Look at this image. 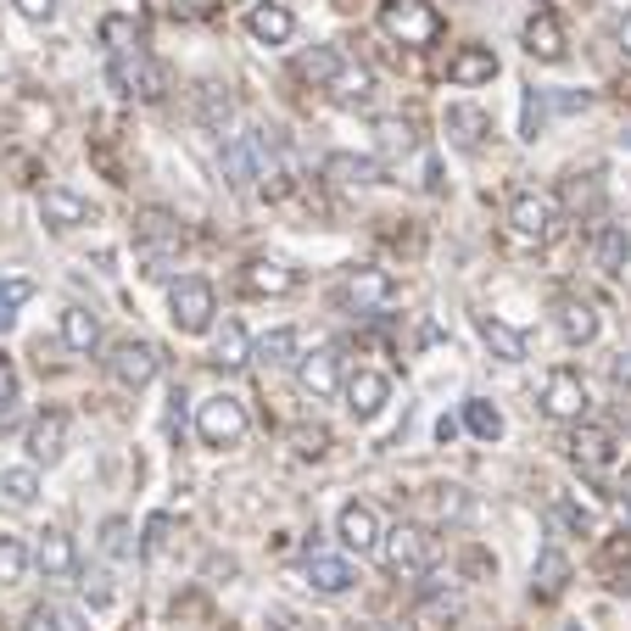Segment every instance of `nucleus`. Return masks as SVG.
I'll return each mask as SVG.
<instances>
[{
    "label": "nucleus",
    "mask_w": 631,
    "mask_h": 631,
    "mask_svg": "<svg viewBox=\"0 0 631 631\" xmlns=\"http://www.w3.org/2000/svg\"><path fill=\"white\" fill-rule=\"evenodd\" d=\"M135 246H140V257H146V275L151 280H162V275H173V257H179V246H185V229H179V218L173 213H162V207H146L140 218H135Z\"/></svg>",
    "instance_id": "1"
},
{
    "label": "nucleus",
    "mask_w": 631,
    "mask_h": 631,
    "mask_svg": "<svg viewBox=\"0 0 631 631\" xmlns=\"http://www.w3.org/2000/svg\"><path fill=\"white\" fill-rule=\"evenodd\" d=\"M213 313H218V297H213L207 280L185 275V280L168 286V319H173L179 335H207L213 330Z\"/></svg>",
    "instance_id": "2"
},
{
    "label": "nucleus",
    "mask_w": 631,
    "mask_h": 631,
    "mask_svg": "<svg viewBox=\"0 0 631 631\" xmlns=\"http://www.w3.org/2000/svg\"><path fill=\"white\" fill-rule=\"evenodd\" d=\"M381 29L397 45H430L441 40V12L430 0H381Z\"/></svg>",
    "instance_id": "3"
},
{
    "label": "nucleus",
    "mask_w": 631,
    "mask_h": 631,
    "mask_svg": "<svg viewBox=\"0 0 631 631\" xmlns=\"http://www.w3.org/2000/svg\"><path fill=\"white\" fill-rule=\"evenodd\" d=\"M381 565L392 570V576H403V581H414V576H425L430 570V531L425 525H397V531H381Z\"/></svg>",
    "instance_id": "4"
},
{
    "label": "nucleus",
    "mask_w": 631,
    "mask_h": 631,
    "mask_svg": "<svg viewBox=\"0 0 631 631\" xmlns=\"http://www.w3.org/2000/svg\"><path fill=\"white\" fill-rule=\"evenodd\" d=\"M509 229H514L520 240H536V246H543V240L559 229L554 196H543V191H514V196H509Z\"/></svg>",
    "instance_id": "5"
},
{
    "label": "nucleus",
    "mask_w": 631,
    "mask_h": 631,
    "mask_svg": "<svg viewBox=\"0 0 631 631\" xmlns=\"http://www.w3.org/2000/svg\"><path fill=\"white\" fill-rule=\"evenodd\" d=\"M196 436L207 441V447H235L240 436H246V408H240V397H207L202 403V414H196Z\"/></svg>",
    "instance_id": "6"
},
{
    "label": "nucleus",
    "mask_w": 631,
    "mask_h": 631,
    "mask_svg": "<svg viewBox=\"0 0 631 631\" xmlns=\"http://www.w3.org/2000/svg\"><path fill=\"white\" fill-rule=\"evenodd\" d=\"M157 364H162V352H157L151 341H118L113 357H107V375H113L124 392H140V386H151Z\"/></svg>",
    "instance_id": "7"
},
{
    "label": "nucleus",
    "mask_w": 631,
    "mask_h": 631,
    "mask_svg": "<svg viewBox=\"0 0 631 631\" xmlns=\"http://www.w3.org/2000/svg\"><path fill=\"white\" fill-rule=\"evenodd\" d=\"M113 89H118V96H140V101H162V73L135 45V51H118L113 56Z\"/></svg>",
    "instance_id": "8"
},
{
    "label": "nucleus",
    "mask_w": 631,
    "mask_h": 631,
    "mask_svg": "<svg viewBox=\"0 0 631 631\" xmlns=\"http://www.w3.org/2000/svg\"><path fill=\"white\" fill-rule=\"evenodd\" d=\"M543 414L559 425H581L587 419V381L576 370H554L543 386Z\"/></svg>",
    "instance_id": "9"
},
{
    "label": "nucleus",
    "mask_w": 631,
    "mask_h": 631,
    "mask_svg": "<svg viewBox=\"0 0 631 631\" xmlns=\"http://www.w3.org/2000/svg\"><path fill=\"white\" fill-rule=\"evenodd\" d=\"M397 297V280L386 275V268H352V275L341 280V302L357 308V313H370V308H386Z\"/></svg>",
    "instance_id": "10"
},
{
    "label": "nucleus",
    "mask_w": 631,
    "mask_h": 631,
    "mask_svg": "<svg viewBox=\"0 0 631 631\" xmlns=\"http://www.w3.org/2000/svg\"><path fill=\"white\" fill-rule=\"evenodd\" d=\"M335 536L352 548V554H370L375 543H381V514L370 509V503H341V514H335Z\"/></svg>",
    "instance_id": "11"
},
{
    "label": "nucleus",
    "mask_w": 631,
    "mask_h": 631,
    "mask_svg": "<svg viewBox=\"0 0 631 631\" xmlns=\"http://www.w3.org/2000/svg\"><path fill=\"white\" fill-rule=\"evenodd\" d=\"M40 218H45V229L67 235V229L89 224V202H84L78 191H67V185H45V191H40Z\"/></svg>",
    "instance_id": "12"
},
{
    "label": "nucleus",
    "mask_w": 631,
    "mask_h": 631,
    "mask_svg": "<svg viewBox=\"0 0 631 631\" xmlns=\"http://www.w3.org/2000/svg\"><path fill=\"white\" fill-rule=\"evenodd\" d=\"M297 381H302V392H308L313 403H330V397L341 392V357H335L330 346L297 357Z\"/></svg>",
    "instance_id": "13"
},
{
    "label": "nucleus",
    "mask_w": 631,
    "mask_h": 631,
    "mask_svg": "<svg viewBox=\"0 0 631 631\" xmlns=\"http://www.w3.org/2000/svg\"><path fill=\"white\" fill-rule=\"evenodd\" d=\"M246 34L257 45H286L297 34V18H291V7H280V0H257V7L246 12Z\"/></svg>",
    "instance_id": "14"
},
{
    "label": "nucleus",
    "mask_w": 631,
    "mask_h": 631,
    "mask_svg": "<svg viewBox=\"0 0 631 631\" xmlns=\"http://www.w3.org/2000/svg\"><path fill=\"white\" fill-rule=\"evenodd\" d=\"M62 453H67V414L51 408V414H40V419L29 425V459L51 470Z\"/></svg>",
    "instance_id": "15"
},
{
    "label": "nucleus",
    "mask_w": 631,
    "mask_h": 631,
    "mask_svg": "<svg viewBox=\"0 0 631 631\" xmlns=\"http://www.w3.org/2000/svg\"><path fill=\"white\" fill-rule=\"evenodd\" d=\"M34 565L45 570V581H73L78 576V548L67 531H45L40 548H34Z\"/></svg>",
    "instance_id": "16"
},
{
    "label": "nucleus",
    "mask_w": 631,
    "mask_h": 631,
    "mask_svg": "<svg viewBox=\"0 0 631 631\" xmlns=\"http://www.w3.org/2000/svg\"><path fill=\"white\" fill-rule=\"evenodd\" d=\"M386 403H392V381H386L381 370H357V375L346 381V408H352L357 419H375Z\"/></svg>",
    "instance_id": "17"
},
{
    "label": "nucleus",
    "mask_w": 631,
    "mask_h": 631,
    "mask_svg": "<svg viewBox=\"0 0 631 631\" xmlns=\"http://www.w3.org/2000/svg\"><path fill=\"white\" fill-rule=\"evenodd\" d=\"M302 576H308V587L324 592V598H341V592H352V581H357V570H352L346 559H335V554H308Z\"/></svg>",
    "instance_id": "18"
},
{
    "label": "nucleus",
    "mask_w": 631,
    "mask_h": 631,
    "mask_svg": "<svg viewBox=\"0 0 631 631\" xmlns=\"http://www.w3.org/2000/svg\"><path fill=\"white\" fill-rule=\"evenodd\" d=\"M324 89H330V96H335L341 107H364V101L375 96V73H370L364 62H346V56H341V67L330 73V84H324Z\"/></svg>",
    "instance_id": "19"
},
{
    "label": "nucleus",
    "mask_w": 631,
    "mask_h": 631,
    "mask_svg": "<svg viewBox=\"0 0 631 631\" xmlns=\"http://www.w3.org/2000/svg\"><path fill=\"white\" fill-rule=\"evenodd\" d=\"M240 286H246L252 297H291V291H297V275H291L286 263H275V257H257V263H246Z\"/></svg>",
    "instance_id": "20"
},
{
    "label": "nucleus",
    "mask_w": 631,
    "mask_h": 631,
    "mask_svg": "<svg viewBox=\"0 0 631 631\" xmlns=\"http://www.w3.org/2000/svg\"><path fill=\"white\" fill-rule=\"evenodd\" d=\"M525 51L536 62H565V29L554 12H531L525 18Z\"/></svg>",
    "instance_id": "21"
},
{
    "label": "nucleus",
    "mask_w": 631,
    "mask_h": 631,
    "mask_svg": "<svg viewBox=\"0 0 631 631\" xmlns=\"http://www.w3.org/2000/svg\"><path fill=\"white\" fill-rule=\"evenodd\" d=\"M447 78L453 84H492L498 78V56H492V45H459L453 51V62H447Z\"/></svg>",
    "instance_id": "22"
},
{
    "label": "nucleus",
    "mask_w": 631,
    "mask_h": 631,
    "mask_svg": "<svg viewBox=\"0 0 631 631\" xmlns=\"http://www.w3.org/2000/svg\"><path fill=\"white\" fill-rule=\"evenodd\" d=\"M464 614V603H459V592H441V587H430L419 603H414V631H453V620Z\"/></svg>",
    "instance_id": "23"
},
{
    "label": "nucleus",
    "mask_w": 631,
    "mask_h": 631,
    "mask_svg": "<svg viewBox=\"0 0 631 631\" xmlns=\"http://www.w3.org/2000/svg\"><path fill=\"white\" fill-rule=\"evenodd\" d=\"M570 459L587 464V470L614 464V436H609L603 425H576V436H570Z\"/></svg>",
    "instance_id": "24"
},
{
    "label": "nucleus",
    "mask_w": 631,
    "mask_h": 631,
    "mask_svg": "<svg viewBox=\"0 0 631 631\" xmlns=\"http://www.w3.org/2000/svg\"><path fill=\"white\" fill-rule=\"evenodd\" d=\"M324 179H335V185H381V162L375 157H352V151H335L324 157Z\"/></svg>",
    "instance_id": "25"
},
{
    "label": "nucleus",
    "mask_w": 631,
    "mask_h": 631,
    "mask_svg": "<svg viewBox=\"0 0 631 631\" xmlns=\"http://www.w3.org/2000/svg\"><path fill=\"white\" fill-rule=\"evenodd\" d=\"M559 330H565V341H570V346L598 341V308H592V302H581V297H565V302H559Z\"/></svg>",
    "instance_id": "26"
},
{
    "label": "nucleus",
    "mask_w": 631,
    "mask_h": 631,
    "mask_svg": "<svg viewBox=\"0 0 631 631\" xmlns=\"http://www.w3.org/2000/svg\"><path fill=\"white\" fill-rule=\"evenodd\" d=\"M592 257H598L603 275H620L625 257H631V235H625V224H598V235H592Z\"/></svg>",
    "instance_id": "27"
},
{
    "label": "nucleus",
    "mask_w": 631,
    "mask_h": 631,
    "mask_svg": "<svg viewBox=\"0 0 631 631\" xmlns=\"http://www.w3.org/2000/svg\"><path fill=\"white\" fill-rule=\"evenodd\" d=\"M531 587H536V598H559V592L570 587V559H565L559 548H543V554H536Z\"/></svg>",
    "instance_id": "28"
},
{
    "label": "nucleus",
    "mask_w": 631,
    "mask_h": 631,
    "mask_svg": "<svg viewBox=\"0 0 631 631\" xmlns=\"http://www.w3.org/2000/svg\"><path fill=\"white\" fill-rule=\"evenodd\" d=\"M213 364H218V370H246V364H252V335H246L235 319H224V330H218V341H213Z\"/></svg>",
    "instance_id": "29"
},
{
    "label": "nucleus",
    "mask_w": 631,
    "mask_h": 631,
    "mask_svg": "<svg viewBox=\"0 0 631 631\" xmlns=\"http://www.w3.org/2000/svg\"><path fill=\"white\" fill-rule=\"evenodd\" d=\"M441 129L453 135V146H464V151H475L481 140H486V113L481 107H447V118H441Z\"/></svg>",
    "instance_id": "30"
},
{
    "label": "nucleus",
    "mask_w": 631,
    "mask_h": 631,
    "mask_svg": "<svg viewBox=\"0 0 631 631\" xmlns=\"http://www.w3.org/2000/svg\"><path fill=\"white\" fill-rule=\"evenodd\" d=\"M481 341L503 357V364H525V335L514 330V324H503V319H492V313H481Z\"/></svg>",
    "instance_id": "31"
},
{
    "label": "nucleus",
    "mask_w": 631,
    "mask_h": 631,
    "mask_svg": "<svg viewBox=\"0 0 631 631\" xmlns=\"http://www.w3.org/2000/svg\"><path fill=\"white\" fill-rule=\"evenodd\" d=\"M62 341H67V352H96L101 319L89 313V308H67V313H62Z\"/></svg>",
    "instance_id": "32"
},
{
    "label": "nucleus",
    "mask_w": 631,
    "mask_h": 631,
    "mask_svg": "<svg viewBox=\"0 0 631 631\" xmlns=\"http://www.w3.org/2000/svg\"><path fill=\"white\" fill-rule=\"evenodd\" d=\"M29 565H34V554H29L23 536L0 531V587H18V581L29 576Z\"/></svg>",
    "instance_id": "33"
},
{
    "label": "nucleus",
    "mask_w": 631,
    "mask_h": 631,
    "mask_svg": "<svg viewBox=\"0 0 631 631\" xmlns=\"http://www.w3.org/2000/svg\"><path fill=\"white\" fill-rule=\"evenodd\" d=\"M375 146H381L386 157H408V151H419V129H414L408 118H381V124H375Z\"/></svg>",
    "instance_id": "34"
},
{
    "label": "nucleus",
    "mask_w": 631,
    "mask_h": 631,
    "mask_svg": "<svg viewBox=\"0 0 631 631\" xmlns=\"http://www.w3.org/2000/svg\"><path fill=\"white\" fill-rule=\"evenodd\" d=\"M297 346H302L297 330H268V335L252 346V364H297Z\"/></svg>",
    "instance_id": "35"
},
{
    "label": "nucleus",
    "mask_w": 631,
    "mask_h": 631,
    "mask_svg": "<svg viewBox=\"0 0 631 631\" xmlns=\"http://www.w3.org/2000/svg\"><path fill=\"white\" fill-rule=\"evenodd\" d=\"M0 498H7V503H18V509H29V503L40 498V470H34V464L0 470Z\"/></svg>",
    "instance_id": "36"
},
{
    "label": "nucleus",
    "mask_w": 631,
    "mask_h": 631,
    "mask_svg": "<svg viewBox=\"0 0 631 631\" xmlns=\"http://www.w3.org/2000/svg\"><path fill=\"white\" fill-rule=\"evenodd\" d=\"M464 430H470L475 441H498V436H503V414H498L492 403L470 397V403H464Z\"/></svg>",
    "instance_id": "37"
},
{
    "label": "nucleus",
    "mask_w": 631,
    "mask_h": 631,
    "mask_svg": "<svg viewBox=\"0 0 631 631\" xmlns=\"http://www.w3.org/2000/svg\"><path fill=\"white\" fill-rule=\"evenodd\" d=\"M335 67H341V51H335V45H313V51L297 62V73H302L308 84H330Z\"/></svg>",
    "instance_id": "38"
},
{
    "label": "nucleus",
    "mask_w": 631,
    "mask_h": 631,
    "mask_svg": "<svg viewBox=\"0 0 631 631\" xmlns=\"http://www.w3.org/2000/svg\"><path fill=\"white\" fill-rule=\"evenodd\" d=\"M23 302H34V280H23V275L0 280V330H7V324L18 319V308H23Z\"/></svg>",
    "instance_id": "39"
},
{
    "label": "nucleus",
    "mask_w": 631,
    "mask_h": 631,
    "mask_svg": "<svg viewBox=\"0 0 631 631\" xmlns=\"http://www.w3.org/2000/svg\"><path fill=\"white\" fill-rule=\"evenodd\" d=\"M548 124V89H525V107H520V140H536Z\"/></svg>",
    "instance_id": "40"
},
{
    "label": "nucleus",
    "mask_w": 631,
    "mask_h": 631,
    "mask_svg": "<svg viewBox=\"0 0 631 631\" xmlns=\"http://www.w3.org/2000/svg\"><path fill=\"white\" fill-rule=\"evenodd\" d=\"M229 118H235V101L224 96L218 84H202V124L207 129H229Z\"/></svg>",
    "instance_id": "41"
},
{
    "label": "nucleus",
    "mask_w": 631,
    "mask_h": 631,
    "mask_svg": "<svg viewBox=\"0 0 631 631\" xmlns=\"http://www.w3.org/2000/svg\"><path fill=\"white\" fill-rule=\"evenodd\" d=\"M101 554H107V559H135V531H129V520H107V525H101Z\"/></svg>",
    "instance_id": "42"
},
{
    "label": "nucleus",
    "mask_w": 631,
    "mask_h": 631,
    "mask_svg": "<svg viewBox=\"0 0 631 631\" xmlns=\"http://www.w3.org/2000/svg\"><path fill=\"white\" fill-rule=\"evenodd\" d=\"M101 40H107V51L118 56V51H135V45H140V29H135L129 18H107V23H101Z\"/></svg>",
    "instance_id": "43"
},
{
    "label": "nucleus",
    "mask_w": 631,
    "mask_h": 631,
    "mask_svg": "<svg viewBox=\"0 0 631 631\" xmlns=\"http://www.w3.org/2000/svg\"><path fill=\"white\" fill-rule=\"evenodd\" d=\"M464 514H470L464 486H436V520H464Z\"/></svg>",
    "instance_id": "44"
},
{
    "label": "nucleus",
    "mask_w": 631,
    "mask_h": 631,
    "mask_svg": "<svg viewBox=\"0 0 631 631\" xmlns=\"http://www.w3.org/2000/svg\"><path fill=\"white\" fill-rule=\"evenodd\" d=\"M168 531H173L168 514H151V520H146V536H140V554H146V559H157V554L168 548Z\"/></svg>",
    "instance_id": "45"
},
{
    "label": "nucleus",
    "mask_w": 631,
    "mask_h": 631,
    "mask_svg": "<svg viewBox=\"0 0 631 631\" xmlns=\"http://www.w3.org/2000/svg\"><path fill=\"white\" fill-rule=\"evenodd\" d=\"M12 403H18V375H12L7 357H0V425L12 419Z\"/></svg>",
    "instance_id": "46"
},
{
    "label": "nucleus",
    "mask_w": 631,
    "mask_h": 631,
    "mask_svg": "<svg viewBox=\"0 0 631 631\" xmlns=\"http://www.w3.org/2000/svg\"><path fill=\"white\" fill-rule=\"evenodd\" d=\"M12 7H18L23 23H51L56 18V0H12Z\"/></svg>",
    "instance_id": "47"
},
{
    "label": "nucleus",
    "mask_w": 631,
    "mask_h": 631,
    "mask_svg": "<svg viewBox=\"0 0 631 631\" xmlns=\"http://www.w3.org/2000/svg\"><path fill=\"white\" fill-rule=\"evenodd\" d=\"M565 202H570V207H598V185H581V179H570Z\"/></svg>",
    "instance_id": "48"
},
{
    "label": "nucleus",
    "mask_w": 631,
    "mask_h": 631,
    "mask_svg": "<svg viewBox=\"0 0 631 631\" xmlns=\"http://www.w3.org/2000/svg\"><path fill=\"white\" fill-rule=\"evenodd\" d=\"M23 631H62V614H56V609H29Z\"/></svg>",
    "instance_id": "49"
},
{
    "label": "nucleus",
    "mask_w": 631,
    "mask_h": 631,
    "mask_svg": "<svg viewBox=\"0 0 631 631\" xmlns=\"http://www.w3.org/2000/svg\"><path fill=\"white\" fill-rule=\"evenodd\" d=\"M609 381H614L620 392L631 386V352H620V357H614V364H609Z\"/></svg>",
    "instance_id": "50"
},
{
    "label": "nucleus",
    "mask_w": 631,
    "mask_h": 631,
    "mask_svg": "<svg viewBox=\"0 0 631 631\" xmlns=\"http://www.w3.org/2000/svg\"><path fill=\"white\" fill-rule=\"evenodd\" d=\"M218 7V0H179V12H191V18H207Z\"/></svg>",
    "instance_id": "51"
},
{
    "label": "nucleus",
    "mask_w": 631,
    "mask_h": 631,
    "mask_svg": "<svg viewBox=\"0 0 631 631\" xmlns=\"http://www.w3.org/2000/svg\"><path fill=\"white\" fill-rule=\"evenodd\" d=\"M614 40H620V51H625V56H631V12H625V18H620V23H614Z\"/></svg>",
    "instance_id": "52"
},
{
    "label": "nucleus",
    "mask_w": 631,
    "mask_h": 631,
    "mask_svg": "<svg viewBox=\"0 0 631 631\" xmlns=\"http://www.w3.org/2000/svg\"><path fill=\"white\" fill-rule=\"evenodd\" d=\"M436 436H441V441H453V436H459V419H447V414H441V419H436Z\"/></svg>",
    "instance_id": "53"
},
{
    "label": "nucleus",
    "mask_w": 631,
    "mask_h": 631,
    "mask_svg": "<svg viewBox=\"0 0 631 631\" xmlns=\"http://www.w3.org/2000/svg\"><path fill=\"white\" fill-rule=\"evenodd\" d=\"M565 631H587V625H581V620H576V625H565Z\"/></svg>",
    "instance_id": "54"
},
{
    "label": "nucleus",
    "mask_w": 631,
    "mask_h": 631,
    "mask_svg": "<svg viewBox=\"0 0 631 631\" xmlns=\"http://www.w3.org/2000/svg\"><path fill=\"white\" fill-rule=\"evenodd\" d=\"M625 146H631V129H625Z\"/></svg>",
    "instance_id": "55"
}]
</instances>
